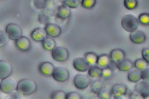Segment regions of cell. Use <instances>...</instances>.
<instances>
[{
	"label": "cell",
	"instance_id": "277c9868",
	"mask_svg": "<svg viewBox=\"0 0 149 99\" xmlns=\"http://www.w3.org/2000/svg\"><path fill=\"white\" fill-rule=\"evenodd\" d=\"M16 80L11 77L3 79L0 84V89L3 92L7 93H12L17 88Z\"/></svg>",
	"mask_w": 149,
	"mask_h": 99
},
{
	"label": "cell",
	"instance_id": "4fadbf2b",
	"mask_svg": "<svg viewBox=\"0 0 149 99\" xmlns=\"http://www.w3.org/2000/svg\"><path fill=\"white\" fill-rule=\"evenodd\" d=\"M47 33L42 28H37L32 32L31 36L32 39L37 41H43L47 36Z\"/></svg>",
	"mask_w": 149,
	"mask_h": 99
},
{
	"label": "cell",
	"instance_id": "2e32d148",
	"mask_svg": "<svg viewBox=\"0 0 149 99\" xmlns=\"http://www.w3.org/2000/svg\"><path fill=\"white\" fill-rule=\"evenodd\" d=\"M102 69L98 66L93 65L89 66L88 73L91 77L98 78L102 76Z\"/></svg>",
	"mask_w": 149,
	"mask_h": 99
},
{
	"label": "cell",
	"instance_id": "30bf717a",
	"mask_svg": "<svg viewBox=\"0 0 149 99\" xmlns=\"http://www.w3.org/2000/svg\"><path fill=\"white\" fill-rule=\"evenodd\" d=\"M127 90L126 86L123 83H118L114 85L111 89V92L114 98L120 99L122 96L126 95Z\"/></svg>",
	"mask_w": 149,
	"mask_h": 99
},
{
	"label": "cell",
	"instance_id": "7c38bea8",
	"mask_svg": "<svg viewBox=\"0 0 149 99\" xmlns=\"http://www.w3.org/2000/svg\"><path fill=\"white\" fill-rule=\"evenodd\" d=\"M131 40L133 42L139 44L143 42L146 37L144 33L140 30H134L131 33L130 35Z\"/></svg>",
	"mask_w": 149,
	"mask_h": 99
},
{
	"label": "cell",
	"instance_id": "7402d4cb",
	"mask_svg": "<svg viewBox=\"0 0 149 99\" xmlns=\"http://www.w3.org/2000/svg\"><path fill=\"white\" fill-rule=\"evenodd\" d=\"M128 78L130 81L136 82L141 78V72L139 70L136 69L131 70L128 73Z\"/></svg>",
	"mask_w": 149,
	"mask_h": 99
},
{
	"label": "cell",
	"instance_id": "ffe728a7",
	"mask_svg": "<svg viewBox=\"0 0 149 99\" xmlns=\"http://www.w3.org/2000/svg\"><path fill=\"white\" fill-rule=\"evenodd\" d=\"M104 82L98 79L94 81L91 84L90 90L95 94H98L103 88Z\"/></svg>",
	"mask_w": 149,
	"mask_h": 99
},
{
	"label": "cell",
	"instance_id": "1f68e13d",
	"mask_svg": "<svg viewBox=\"0 0 149 99\" xmlns=\"http://www.w3.org/2000/svg\"><path fill=\"white\" fill-rule=\"evenodd\" d=\"M8 41V36L3 31H0V47H3L7 44Z\"/></svg>",
	"mask_w": 149,
	"mask_h": 99
},
{
	"label": "cell",
	"instance_id": "f546056e",
	"mask_svg": "<svg viewBox=\"0 0 149 99\" xmlns=\"http://www.w3.org/2000/svg\"><path fill=\"white\" fill-rule=\"evenodd\" d=\"M139 22L144 25L149 24V14L143 13L140 14L139 17Z\"/></svg>",
	"mask_w": 149,
	"mask_h": 99
},
{
	"label": "cell",
	"instance_id": "9c48e42d",
	"mask_svg": "<svg viewBox=\"0 0 149 99\" xmlns=\"http://www.w3.org/2000/svg\"><path fill=\"white\" fill-rule=\"evenodd\" d=\"M74 68L78 71L84 72L88 70L89 64L84 58L78 57L74 59L73 62Z\"/></svg>",
	"mask_w": 149,
	"mask_h": 99
},
{
	"label": "cell",
	"instance_id": "d590c367",
	"mask_svg": "<svg viewBox=\"0 0 149 99\" xmlns=\"http://www.w3.org/2000/svg\"><path fill=\"white\" fill-rule=\"evenodd\" d=\"M141 78L143 80L149 82V67L142 69L141 72Z\"/></svg>",
	"mask_w": 149,
	"mask_h": 99
},
{
	"label": "cell",
	"instance_id": "e575fe53",
	"mask_svg": "<svg viewBox=\"0 0 149 99\" xmlns=\"http://www.w3.org/2000/svg\"><path fill=\"white\" fill-rule=\"evenodd\" d=\"M142 54L143 58L149 63V46L144 47L142 50Z\"/></svg>",
	"mask_w": 149,
	"mask_h": 99
},
{
	"label": "cell",
	"instance_id": "ba28073f",
	"mask_svg": "<svg viewBox=\"0 0 149 99\" xmlns=\"http://www.w3.org/2000/svg\"><path fill=\"white\" fill-rule=\"evenodd\" d=\"M135 89L138 93L144 98L149 96V82L141 80L136 84Z\"/></svg>",
	"mask_w": 149,
	"mask_h": 99
},
{
	"label": "cell",
	"instance_id": "d4e9b609",
	"mask_svg": "<svg viewBox=\"0 0 149 99\" xmlns=\"http://www.w3.org/2000/svg\"><path fill=\"white\" fill-rule=\"evenodd\" d=\"M109 60V55L106 54H103L98 56L97 64L102 67L107 66Z\"/></svg>",
	"mask_w": 149,
	"mask_h": 99
},
{
	"label": "cell",
	"instance_id": "83f0119b",
	"mask_svg": "<svg viewBox=\"0 0 149 99\" xmlns=\"http://www.w3.org/2000/svg\"><path fill=\"white\" fill-rule=\"evenodd\" d=\"M63 2L65 6L72 8H78L80 4L79 0H64Z\"/></svg>",
	"mask_w": 149,
	"mask_h": 99
},
{
	"label": "cell",
	"instance_id": "74e56055",
	"mask_svg": "<svg viewBox=\"0 0 149 99\" xmlns=\"http://www.w3.org/2000/svg\"><path fill=\"white\" fill-rule=\"evenodd\" d=\"M113 71L107 67L102 69V76L105 78L110 77L112 74Z\"/></svg>",
	"mask_w": 149,
	"mask_h": 99
},
{
	"label": "cell",
	"instance_id": "7a4b0ae2",
	"mask_svg": "<svg viewBox=\"0 0 149 99\" xmlns=\"http://www.w3.org/2000/svg\"><path fill=\"white\" fill-rule=\"evenodd\" d=\"M121 24L123 28L128 32L135 30L139 26V22L136 18L130 14H126L123 17Z\"/></svg>",
	"mask_w": 149,
	"mask_h": 99
},
{
	"label": "cell",
	"instance_id": "8992f818",
	"mask_svg": "<svg viewBox=\"0 0 149 99\" xmlns=\"http://www.w3.org/2000/svg\"><path fill=\"white\" fill-rule=\"evenodd\" d=\"M52 76L55 80L61 82L68 80L69 77V73L68 70L63 66L55 68L53 71Z\"/></svg>",
	"mask_w": 149,
	"mask_h": 99
},
{
	"label": "cell",
	"instance_id": "e0dca14e",
	"mask_svg": "<svg viewBox=\"0 0 149 99\" xmlns=\"http://www.w3.org/2000/svg\"><path fill=\"white\" fill-rule=\"evenodd\" d=\"M41 72L46 75H52L54 69L53 64L49 62H45L42 63L40 67Z\"/></svg>",
	"mask_w": 149,
	"mask_h": 99
},
{
	"label": "cell",
	"instance_id": "f1b7e54d",
	"mask_svg": "<svg viewBox=\"0 0 149 99\" xmlns=\"http://www.w3.org/2000/svg\"><path fill=\"white\" fill-rule=\"evenodd\" d=\"M97 94L98 98L100 99H109L111 98L110 92L106 88H103Z\"/></svg>",
	"mask_w": 149,
	"mask_h": 99
},
{
	"label": "cell",
	"instance_id": "4316f807",
	"mask_svg": "<svg viewBox=\"0 0 149 99\" xmlns=\"http://www.w3.org/2000/svg\"><path fill=\"white\" fill-rule=\"evenodd\" d=\"M148 65V63L143 58L138 59L134 62L135 67L139 70L143 69L146 68Z\"/></svg>",
	"mask_w": 149,
	"mask_h": 99
},
{
	"label": "cell",
	"instance_id": "6da1fadb",
	"mask_svg": "<svg viewBox=\"0 0 149 99\" xmlns=\"http://www.w3.org/2000/svg\"><path fill=\"white\" fill-rule=\"evenodd\" d=\"M16 88L19 93L24 95H28L35 91L36 84L35 81L32 79H24L19 82Z\"/></svg>",
	"mask_w": 149,
	"mask_h": 99
},
{
	"label": "cell",
	"instance_id": "8d00e7d4",
	"mask_svg": "<svg viewBox=\"0 0 149 99\" xmlns=\"http://www.w3.org/2000/svg\"><path fill=\"white\" fill-rule=\"evenodd\" d=\"M107 67L112 71H113L118 68V63L112 59L109 60L107 65Z\"/></svg>",
	"mask_w": 149,
	"mask_h": 99
},
{
	"label": "cell",
	"instance_id": "8fae6325",
	"mask_svg": "<svg viewBox=\"0 0 149 99\" xmlns=\"http://www.w3.org/2000/svg\"><path fill=\"white\" fill-rule=\"evenodd\" d=\"M12 67L10 63L4 60L0 61V78L4 79L8 77L11 73Z\"/></svg>",
	"mask_w": 149,
	"mask_h": 99
},
{
	"label": "cell",
	"instance_id": "9a60e30c",
	"mask_svg": "<svg viewBox=\"0 0 149 99\" xmlns=\"http://www.w3.org/2000/svg\"><path fill=\"white\" fill-rule=\"evenodd\" d=\"M17 47L20 50L26 51L28 50L31 46L30 42L27 37H21L17 40L16 42Z\"/></svg>",
	"mask_w": 149,
	"mask_h": 99
},
{
	"label": "cell",
	"instance_id": "ac0fdd59",
	"mask_svg": "<svg viewBox=\"0 0 149 99\" xmlns=\"http://www.w3.org/2000/svg\"><path fill=\"white\" fill-rule=\"evenodd\" d=\"M132 64L129 59L123 58L118 63V68L120 70L126 71L130 70L132 67Z\"/></svg>",
	"mask_w": 149,
	"mask_h": 99
},
{
	"label": "cell",
	"instance_id": "52a82bcc",
	"mask_svg": "<svg viewBox=\"0 0 149 99\" xmlns=\"http://www.w3.org/2000/svg\"><path fill=\"white\" fill-rule=\"evenodd\" d=\"M74 83L77 89L80 90H84L86 89L89 84V78L86 75L78 74L74 78Z\"/></svg>",
	"mask_w": 149,
	"mask_h": 99
},
{
	"label": "cell",
	"instance_id": "484cf974",
	"mask_svg": "<svg viewBox=\"0 0 149 99\" xmlns=\"http://www.w3.org/2000/svg\"><path fill=\"white\" fill-rule=\"evenodd\" d=\"M124 4L125 7L129 10L135 8L138 5L137 0H124Z\"/></svg>",
	"mask_w": 149,
	"mask_h": 99
},
{
	"label": "cell",
	"instance_id": "cb8c5ba5",
	"mask_svg": "<svg viewBox=\"0 0 149 99\" xmlns=\"http://www.w3.org/2000/svg\"><path fill=\"white\" fill-rule=\"evenodd\" d=\"M69 8L65 5L61 6L58 10V16L62 19L68 17L70 14V9Z\"/></svg>",
	"mask_w": 149,
	"mask_h": 99
},
{
	"label": "cell",
	"instance_id": "5bb4252c",
	"mask_svg": "<svg viewBox=\"0 0 149 99\" xmlns=\"http://www.w3.org/2000/svg\"><path fill=\"white\" fill-rule=\"evenodd\" d=\"M46 30L47 34L52 37L58 36L61 33L60 28L55 24H48L46 26Z\"/></svg>",
	"mask_w": 149,
	"mask_h": 99
},
{
	"label": "cell",
	"instance_id": "603a6c76",
	"mask_svg": "<svg viewBox=\"0 0 149 99\" xmlns=\"http://www.w3.org/2000/svg\"><path fill=\"white\" fill-rule=\"evenodd\" d=\"M98 56L93 52H89L85 53L84 55L85 59L91 65L97 64Z\"/></svg>",
	"mask_w": 149,
	"mask_h": 99
},
{
	"label": "cell",
	"instance_id": "836d02e7",
	"mask_svg": "<svg viewBox=\"0 0 149 99\" xmlns=\"http://www.w3.org/2000/svg\"><path fill=\"white\" fill-rule=\"evenodd\" d=\"M80 95L77 92L72 91L66 94V99H81Z\"/></svg>",
	"mask_w": 149,
	"mask_h": 99
},
{
	"label": "cell",
	"instance_id": "5b68a950",
	"mask_svg": "<svg viewBox=\"0 0 149 99\" xmlns=\"http://www.w3.org/2000/svg\"><path fill=\"white\" fill-rule=\"evenodd\" d=\"M52 55L53 58L56 60L62 62L68 59V52L67 49L64 47L58 46L52 50Z\"/></svg>",
	"mask_w": 149,
	"mask_h": 99
},
{
	"label": "cell",
	"instance_id": "44dd1931",
	"mask_svg": "<svg viewBox=\"0 0 149 99\" xmlns=\"http://www.w3.org/2000/svg\"><path fill=\"white\" fill-rule=\"evenodd\" d=\"M42 45L44 48L48 51L53 50L55 47L56 42L52 38L46 37L43 41Z\"/></svg>",
	"mask_w": 149,
	"mask_h": 99
},
{
	"label": "cell",
	"instance_id": "d6a6232c",
	"mask_svg": "<svg viewBox=\"0 0 149 99\" xmlns=\"http://www.w3.org/2000/svg\"><path fill=\"white\" fill-rule=\"evenodd\" d=\"M66 94L62 90H59L55 92L52 96V98L54 99H65Z\"/></svg>",
	"mask_w": 149,
	"mask_h": 99
},
{
	"label": "cell",
	"instance_id": "3957f363",
	"mask_svg": "<svg viewBox=\"0 0 149 99\" xmlns=\"http://www.w3.org/2000/svg\"><path fill=\"white\" fill-rule=\"evenodd\" d=\"M6 31L8 37L13 40H18L22 35L21 28L15 24L11 23L8 25L6 27Z\"/></svg>",
	"mask_w": 149,
	"mask_h": 99
},
{
	"label": "cell",
	"instance_id": "d6986e66",
	"mask_svg": "<svg viewBox=\"0 0 149 99\" xmlns=\"http://www.w3.org/2000/svg\"><path fill=\"white\" fill-rule=\"evenodd\" d=\"M110 56L111 59L118 62L124 58L125 54L123 51L122 49L116 48L112 50L111 51Z\"/></svg>",
	"mask_w": 149,
	"mask_h": 99
},
{
	"label": "cell",
	"instance_id": "4dcf8cb0",
	"mask_svg": "<svg viewBox=\"0 0 149 99\" xmlns=\"http://www.w3.org/2000/svg\"><path fill=\"white\" fill-rule=\"evenodd\" d=\"M96 0H82L81 5L86 9L92 8L95 5Z\"/></svg>",
	"mask_w": 149,
	"mask_h": 99
}]
</instances>
